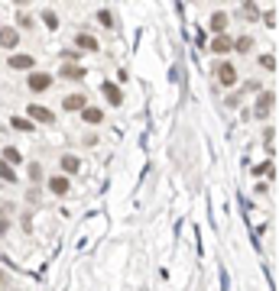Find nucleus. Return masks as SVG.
<instances>
[{"label":"nucleus","mask_w":279,"mask_h":291,"mask_svg":"<svg viewBox=\"0 0 279 291\" xmlns=\"http://www.w3.org/2000/svg\"><path fill=\"white\" fill-rule=\"evenodd\" d=\"M217 81L224 87H234L237 84V68H234L231 61H221V65H217Z\"/></svg>","instance_id":"f257e3e1"},{"label":"nucleus","mask_w":279,"mask_h":291,"mask_svg":"<svg viewBox=\"0 0 279 291\" xmlns=\"http://www.w3.org/2000/svg\"><path fill=\"white\" fill-rule=\"evenodd\" d=\"M26 113H30V123L33 120H36V123H52V120H55V113H52L49 107H42V104H30Z\"/></svg>","instance_id":"f03ea898"},{"label":"nucleus","mask_w":279,"mask_h":291,"mask_svg":"<svg viewBox=\"0 0 279 291\" xmlns=\"http://www.w3.org/2000/svg\"><path fill=\"white\" fill-rule=\"evenodd\" d=\"M26 84H30V91H49V87H52V75L49 72H33Z\"/></svg>","instance_id":"7ed1b4c3"},{"label":"nucleus","mask_w":279,"mask_h":291,"mask_svg":"<svg viewBox=\"0 0 279 291\" xmlns=\"http://www.w3.org/2000/svg\"><path fill=\"white\" fill-rule=\"evenodd\" d=\"M273 107H276V94L273 91H263V94L257 97V117H266Z\"/></svg>","instance_id":"20e7f679"},{"label":"nucleus","mask_w":279,"mask_h":291,"mask_svg":"<svg viewBox=\"0 0 279 291\" xmlns=\"http://www.w3.org/2000/svg\"><path fill=\"white\" fill-rule=\"evenodd\" d=\"M68 188H72V181H68L65 175H52V178H49V191H52V194H59V198H65Z\"/></svg>","instance_id":"39448f33"},{"label":"nucleus","mask_w":279,"mask_h":291,"mask_svg":"<svg viewBox=\"0 0 279 291\" xmlns=\"http://www.w3.org/2000/svg\"><path fill=\"white\" fill-rule=\"evenodd\" d=\"M62 107L65 110H85V107H88V97H85V94H68L62 101Z\"/></svg>","instance_id":"423d86ee"},{"label":"nucleus","mask_w":279,"mask_h":291,"mask_svg":"<svg viewBox=\"0 0 279 291\" xmlns=\"http://www.w3.org/2000/svg\"><path fill=\"white\" fill-rule=\"evenodd\" d=\"M36 65V58L33 55H10V68H16V72H26V68Z\"/></svg>","instance_id":"0eeeda50"},{"label":"nucleus","mask_w":279,"mask_h":291,"mask_svg":"<svg viewBox=\"0 0 279 291\" xmlns=\"http://www.w3.org/2000/svg\"><path fill=\"white\" fill-rule=\"evenodd\" d=\"M75 46H78V49H88V52H98V39L88 36V33H78V36H75Z\"/></svg>","instance_id":"6e6552de"},{"label":"nucleus","mask_w":279,"mask_h":291,"mask_svg":"<svg viewBox=\"0 0 279 291\" xmlns=\"http://www.w3.org/2000/svg\"><path fill=\"white\" fill-rule=\"evenodd\" d=\"M59 75L68 78V81H81V78H85V68H78V65H62V68H59Z\"/></svg>","instance_id":"1a4fd4ad"},{"label":"nucleus","mask_w":279,"mask_h":291,"mask_svg":"<svg viewBox=\"0 0 279 291\" xmlns=\"http://www.w3.org/2000/svg\"><path fill=\"white\" fill-rule=\"evenodd\" d=\"M16 42H20V33L16 29H0V46L4 49H13Z\"/></svg>","instance_id":"9d476101"},{"label":"nucleus","mask_w":279,"mask_h":291,"mask_svg":"<svg viewBox=\"0 0 279 291\" xmlns=\"http://www.w3.org/2000/svg\"><path fill=\"white\" fill-rule=\"evenodd\" d=\"M101 91H104V97H107V101H110V104H114V107H117V104H120V101H124V94H120V87H117V84H110V81H107V84H104V87H101Z\"/></svg>","instance_id":"9b49d317"},{"label":"nucleus","mask_w":279,"mask_h":291,"mask_svg":"<svg viewBox=\"0 0 279 291\" xmlns=\"http://www.w3.org/2000/svg\"><path fill=\"white\" fill-rule=\"evenodd\" d=\"M62 169H65V175H75L78 169H81V162H78V155H62Z\"/></svg>","instance_id":"f8f14e48"},{"label":"nucleus","mask_w":279,"mask_h":291,"mask_svg":"<svg viewBox=\"0 0 279 291\" xmlns=\"http://www.w3.org/2000/svg\"><path fill=\"white\" fill-rule=\"evenodd\" d=\"M211 49L217 52V55H224V52H231V49H234V42H231L228 36H217V39H214V46H211Z\"/></svg>","instance_id":"ddd939ff"},{"label":"nucleus","mask_w":279,"mask_h":291,"mask_svg":"<svg viewBox=\"0 0 279 291\" xmlns=\"http://www.w3.org/2000/svg\"><path fill=\"white\" fill-rule=\"evenodd\" d=\"M81 113H85V123H101V120H104V113H101L98 107H85Z\"/></svg>","instance_id":"4468645a"},{"label":"nucleus","mask_w":279,"mask_h":291,"mask_svg":"<svg viewBox=\"0 0 279 291\" xmlns=\"http://www.w3.org/2000/svg\"><path fill=\"white\" fill-rule=\"evenodd\" d=\"M0 178H4L7 184H16V175H13V169L4 162V158H0Z\"/></svg>","instance_id":"2eb2a0df"},{"label":"nucleus","mask_w":279,"mask_h":291,"mask_svg":"<svg viewBox=\"0 0 279 291\" xmlns=\"http://www.w3.org/2000/svg\"><path fill=\"white\" fill-rule=\"evenodd\" d=\"M224 26H228V13H214L211 16V29L214 33H224Z\"/></svg>","instance_id":"dca6fc26"},{"label":"nucleus","mask_w":279,"mask_h":291,"mask_svg":"<svg viewBox=\"0 0 279 291\" xmlns=\"http://www.w3.org/2000/svg\"><path fill=\"white\" fill-rule=\"evenodd\" d=\"M42 23H46L49 29H59V16L52 13V10H46V13H42Z\"/></svg>","instance_id":"f3484780"},{"label":"nucleus","mask_w":279,"mask_h":291,"mask_svg":"<svg viewBox=\"0 0 279 291\" xmlns=\"http://www.w3.org/2000/svg\"><path fill=\"white\" fill-rule=\"evenodd\" d=\"M234 49H237V52H250V49H254V39H250V36H243V39L234 42Z\"/></svg>","instance_id":"a211bd4d"},{"label":"nucleus","mask_w":279,"mask_h":291,"mask_svg":"<svg viewBox=\"0 0 279 291\" xmlns=\"http://www.w3.org/2000/svg\"><path fill=\"white\" fill-rule=\"evenodd\" d=\"M10 230V217H7V210H0V236H7Z\"/></svg>","instance_id":"6ab92c4d"},{"label":"nucleus","mask_w":279,"mask_h":291,"mask_svg":"<svg viewBox=\"0 0 279 291\" xmlns=\"http://www.w3.org/2000/svg\"><path fill=\"white\" fill-rule=\"evenodd\" d=\"M13 126H16V130H26V133H30L33 123H30V120H23V117H16V120H13Z\"/></svg>","instance_id":"aec40b11"},{"label":"nucleus","mask_w":279,"mask_h":291,"mask_svg":"<svg viewBox=\"0 0 279 291\" xmlns=\"http://www.w3.org/2000/svg\"><path fill=\"white\" fill-rule=\"evenodd\" d=\"M4 158H7V165H13V162H20V152H16V149H7Z\"/></svg>","instance_id":"412c9836"},{"label":"nucleus","mask_w":279,"mask_h":291,"mask_svg":"<svg viewBox=\"0 0 279 291\" xmlns=\"http://www.w3.org/2000/svg\"><path fill=\"white\" fill-rule=\"evenodd\" d=\"M260 65H263V68H269V72H273V68H276V58H273V55H260Z\"/></svg>","instance_id":"4be33fe9"},{"label":"nucleus","mask_w":279,"mask_h":291,"mask_svg":"<svg viewBox=\"0 0 279 291\" xmlns=\"http://www.w3.org/2000/svg\"><path fill=\"white\" fill-rule=\"evenodd\" d=\"M30 178H33V181H39V178H42V169H39V165H36V162H33V165H30Z\"/></svg>","instance_id":"5701e85b"},{"label":"nucleus","mask_w":279,"mask_h":291,"mask_svg":"<svg viewBox=\"0 0 279 291\" xmlns=\"http://www.w3.org/2000/svg\"><path fill=\"white\" fill-rule=\"evenodd\" d=\"M98 20H101L104 26H110V23H114V20H110V13H107V10H101V13H98Z\"/></svg>","instance_id":"b1692460"},{"label":"nucleus","mask_w":279,"mask_h":291,"mask_svg":"<svg viewBox=\"0 0 279 291\" xmlns=\"http://www.w3.org/2000/svg\"><path fill=\"white\" fill-rule=\"evenodd\" d=\"M20 26H33V16H30V13H26V10L20 13Z\"/></svg>","instance_id":"393cba45"}]
</instances>
